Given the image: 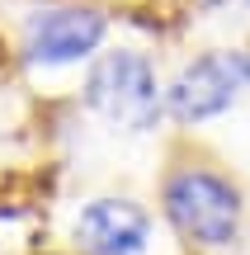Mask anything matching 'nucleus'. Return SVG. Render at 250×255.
I'll use <instances>...</instances> for the list:
<instances>
[{"instance_id": "obj_4", "label": "nucleus", "mask_w": 250, "mask_h": 255, "mask_svg": "<svg viewBox=\"0 0 250 255\" xmlns=\"http://www.w3.org/2000/svg\"><path fill=\"white\" fill-rule=\"evenodd\" d=\"M109 33V19L94 5H47L24 19V62L57 71V66L94 62Z\"/></svg>"}, {"instance_id": "obj_6", "label": "nucleus", "mask_w": 250, "mask_h": 255, "mask_svg": "<svg viewBox=\"0 0 250 255\" xmlns=\"http://www.w3.org/2000/svg\"><path fill=\"white\" fill-rule=\"evenodd\" d=\"M203 5H208V9H227V5H246V9H250V0H203Z\"/></svg>"}, {"instance_id": "obj_1", "label": "nucleus", "mask_w": 250, "mask_h": 255, "mask_svg": "<svg viewBox=\"0 0 250 255\" xmlns=\"http://www.w3.org/2000/svg\"><path fill=\"white\" fill-rule=\"evenodd\" d=\"M81 100L94 119H104L118 132H151L166 114V85H161L156 62L147 52L113 47L90 62Z\"/></svg>"}, {"instance_id": "obj_3", "label": "nucleus", "mask_w": 250, "mask_h": 255, "mask_svg": "<svg viewBox=\"0 0 250 255\" xmlns=\"http://www.w3.org/2000/svg\"><path fill=\"white\" fill-rule=\"evenodd\" d=\"M250 90V47H213L179 66L166 85V114L175 123H208Z\"/></svg>"}, {"instance_id": "obj_2", "label": "nucleus", "mask_w": 250, "mask_h": 255, "mask_svg": "<svg viewBox=\"0 0 250 255\" xmlns=\"http://www.w3.org/2000/svg\"><path fill=\"white\" fill-rule=\"evenodd\" d=\"M161 208H166L170 227L184 241L203 251H227L241 237V189L227 180L222 170H208V165H179L166 175L161 184Z\"/></svg>"}, {"instance_id": "obj_5", "label": "nucleus", "mask_w": 250, "mask_h": 255, "mask_svg": "<svg viewBox=\"0 0 250 255\" xmlns=\"http://www.w3.org/2000/svg\"><path fill=\"white\" fill-rule=\"evenodd\" d=\"M71 241L81 255H147L151 246V213L137 199L104 194L90 199L71 222Z\"/></svg>"}]
</instances>
